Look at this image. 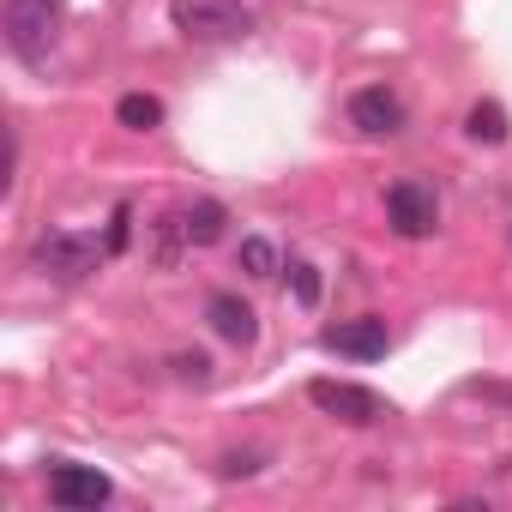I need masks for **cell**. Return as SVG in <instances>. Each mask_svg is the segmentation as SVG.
Returning <instances> with one entry per match:
<instances>
[{
    "label": "cell",
    "instance_id": "e0dca14e",
    "mask_svg": "<svg viewBox=\"0 0 512 512\" xmlns=\"http://www.w3.org/2000/svg\"><path fill=\"white\" fill-rule=\"evenodd\" d=\"M217 470H223V476H253V470H260V452H229Z\"/></svg>",
    "mask_w": 512,
    "mask_h": 512
},
{
    "label": "cell",
    "instance_id": "277c9868",
    "mask_svg": "<svg viewBox=\"0 0 512 512\" xmlns=\"http://www.w3.org/2000/svg\"><path fill=\"white\" fill-rule=\"evenodd\" d=\"M386 223H392L404 241L434 235V223H440V199H434V187H422V181H392V187H386Z\"/></svg>",
    "mask_w": 512,
    "mask_h": 512
},
{
    "label": "cell",
    "instance_id": "ba28073f",
    "mask_svg": "<svg viewBox=\"0 0 512 512\" xmlns=\"http://www.w3.org/2000/svg\"><path fill=\"white\" fill-rule=\"evenodd\" d=\"M326 350H338V356H350V362H380V356L392 350V332H386V320L362 314V320L332 326V332H326Z\"/></svg>",
    "mask_w": 512,
    "mask_h": 512
},
{
    "label": "cell",
    "instance_id": "2e32d148",
    "mask_svg": "<svg viewBox=\"0 0 512 512\" xmlns=\"http://www.w3.org/2000/svg\"><path fill=\"white\" fill-rule=\"evenodd\" d=\"M169 368H175L181 380H193V386H205V380H211V362H205V356H175Z\"/></svg>",
    "mask_w": 512,
    "mask_h": 512
},
{
    "label": "cell",
    "instance_id": "5bb4252c",
    "mask_svg": "<svg viewBox=\"0 0 512 512\" xmlns=\"http://www.w3.org/2000/svg\"><path fill=\"white\" fill-rule=\"evenodd\" d=\"M290 290H296L302 308H314V302H320V272H314L308 260H290Z\"/></svg>",
    "mask_w": 512,
    "mask_h": 512
},
{
    "label": "cell",
    "instance_id": "52a82bcc",
    "mask_svg": "<svg viewBox=\"0 0 512 512\" xmlns=\"http://www.w3.org/2000/svg\"><path fill=\"white\" fill-rule=\"evenodd\" d=\"M350 127L368 133V139H392V133H404V97L386 91V85H362V91L350 97Z\"/></svg>",
    "mask_w": 512,
    "mask_h": 512
},
{
    "label": "cell",
    "instance_id": "5b68a950",
    "mask_svg": "<svg viewBox=\"0 0 512 512\" xmlns=\"http://www.w3.org/2000/svg\"><path fill=\"white\" fill-rule=\"evenodd\" d=\"M308 398H314V410H326L332 422H350V428H368V422L386 416L380 392H368V386H356V380H314Z\"/></svg>",
    "mask_w": 512,
    "mask_h": 512
},
{
    "label": "cell",
    "instance_id": "7a4b0ae2",
    "mask_svg": "<svg viewBox=\"0 0 512 512\" xmlns=\"http://www.w3.org/2000/svg\"><path fill=\"white\" fill-rule=\"evenodd\" d=\"M169 19L193 43H235L253 31V13L241 0H169Z\"/></svg>",
    "mask_w": 512,
    "mask_h": 512
},
{
    "label": "cell",
    "instance_id": "6da1fadb",
    "mask_svg": "<svg viewBox=\"0 0 512 512\" xmlns=\"http://www.w3.org/2000/svg\"><path fill=\"white\" fill-rule=\"evenodd\" d=\"M103 241L97 235H79V229H49V235H37V247H31V272H43V278H55V284H79V278H91L97 266H103Z\"/></svg>",
    "mask_w": 512,
    "mask_h": 512
},
{
    "label": "cell",
    "instance_id": "30bf717a",
    "mask_svg": "<svg viewBox=\"0 0 512 512\" xmlns=\"http://www.w3.org/2000/svg\"><path fill=\"white\" fill-rule=\"evenodd\" d=\"M181 241L187 247H211L217 235H223V223H229V211L217 205V199H193V205H181Z\"/></svg>",
    "mask_w": 512,
    "mask_h": 512
},
{
    "label": "cell",
    "instance_id": "8fae6325",
    "mask_svg": "<svg viewBox=\"0 0 512 512\" xmlns=\"http://www.w3.org/2000/svg\"><path fill=\"white\" fill-rule=\"evenodd\" d=\"M464 133H470L476 145H506L512 121H506V109L488 97V103H470V115H464Z\"/></svg>",
    "mask_w": 512,
    "mask_h": 512
},
{
    "label": "cell",
    "instance_id": "3957f363",
    "mask_svg": "<svg viewBox=\"0 0 512 512\" xmlns=\"http://www.w3.org/2000/svg\"><path fill=\"white\" fill-rule=\"evenodd\" d=\"M55 13L61 0H7L0 7V31H7V49L19 61H43L49 37H55Z\"/></svg>",
    "mask_w": 512,
    "mask_h": 512
},
{
    "label": "cell",
    "instance_id": "8992f818",
    "mask_svg": "<svg viewBox=\"0 0 512 512\" xmlns=\"http://www.w3.org/2000/svg\"><path fill=\"white\" fill-rule=\"evenodd\" d=\"M109 494H115V482L91 464H55L49 470V500L61 512H97V506H109Z\"/></svg>",
    "mask_w": 512,
    "mask_h": 512
},
{
    "label": "cell",
    "instance_id": "4fadbf2b",
    "mask_svg": "<svg viewBox=\"0 0 512 512\" xmlns=\"http://www.w3.org/2000/svg\"><path fill=\"white\" fill-rule=\"evenodd\" d=\"M235 260H241V272H247V278H272V272H278V247H272L266 235H247Z\"/></svg>",
    "mask_w": 512,
    "mask_h": 512
},
{
    "label": "cell",
    "instance_id": "7c38bea8",
    "mask_svg": "<svg viewBox=\"0 0 512 512\" xmlns=\"http://www.w3.org/2000/svg\"><path fill=\"white\" fill-rule=\"evenodd\" d=\"M115 121H121L127 133H151V127H163V103H157L151 91H127V97L115 103Z\"/></svg>",
    "mask_w": 512,
    "mask_h": 512
},
{
    "label": "cell",
    "instance_id": "9c48e42d",
    "mask_svg": "<svg viewBox=\"0 0 512 512\" xmlns=\"http://www.w3.org/2000/svg\"><path fill=\"white\" fill-rule=\"evenodd\" d=\"M205 320H211V332L223 338V344H253V338H260V320H253V308L241 302V296H229V290H217L211 302H205Z\"/></svg>",
    "mask_w": 512,
    "mask_h": 512
},
{
    "label": "cell",
    "instance_id": "9a60e30c",
    "mask_svg": "<svg viewBox=\"0 0 512 512\" xmlns=\"http://www.w3.org/2000/svg\"><path fill=\"white\" fill-rule=\"evenodd\" d=\"M127 235H133V211H127V205H115V217H109V235H103V247H109V253H121V247H127Z\"/></svg>",
    "mask_w": 512,
    "mask_h": 512
}]
</instances>
